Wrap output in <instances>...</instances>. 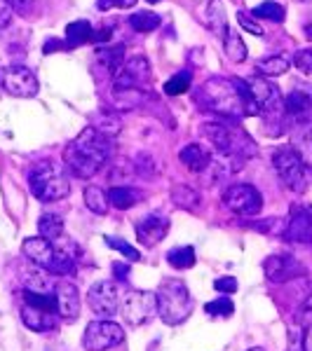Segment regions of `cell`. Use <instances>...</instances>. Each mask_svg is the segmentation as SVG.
Instances as JSON below:
<instances>
[{
  "instance_id": "1",
  "label": "cell",
  "mask_w": 312,
  "mask_h": 351,
  "mask_svg": "<svg viewBox=\"0 0 312 351\" xmlns=\"http://www.w3.org/2000/svg\"><path fill=\"white\" fill-rule=\"evenodd\" d=\"M113 155V141L111 136L101 134L96 127H85L78 138L64 148V162L76 178H92L94 173L101 171L106 162Z\"/></svg>"
},
{
  "instance_id": "2",
  "label": "cell",
  "mask_w": 312,
  "mask_h": 351,
  "mask_svg": "<svg viewBox=\"0 0 312 351\" xmlns=\"http://www.w3.org/2000/svg\"><path fill=\"white\" fill-rule=\"evenodd\" d=\"M202 134L219 152H223L230 162L242 164V167H245L249 157L256 155V143L252 141V136L245 129L235 127V124L207 122L202 124Z\"/></svg>"
},
{
  "instance_id": "3",
  "label": "cell",
  "mask_w": 312,
  "mask_h": 351,
  "mask_svg": "<svg viewBox=\"0 0 312 351\" xmlns=\"http://www.w3.org/2000/svg\"><path fill=\"white\" fill-rule=\"evenodd\" d=\"M195 101L202 106V110L219 112V115L230 117V120L247 115L235 80H225V77H212V80L204 82L197 89Z\"/></svg>"
},
{
  "instance_id": "4",
  "label": "cell",
  "mask_w": 312,
  "mask_h": 351,
  "mask_svg": "<svg viewBox=\"0 0 312 351\" xmlns=\"http://www.w3.org/2000/svg\"><path fill=\"white\" fill-rule=\"evenodd\" d=\"M155 300H157V314H160V319L167 326L183 324L192 311V295L188 286L179 279L162 281L155 293Z\"/></svg>"
},
{
  "instance_id": "5",
  "label": "cell",
  "mask_w": 312,
  "mask_h": 351,
  "mask_svg": "<svg viewBox=\"0 0 312 351\" xmlns=\"http://www.w3.org/2000/svg\"><path fill=\"white\" fill-rule=\"evenodd\" d=\"M24 256L31 260L33 265L43 267L49 274H59V276H68L71 271H76V265H73V258L68 256L66 251L56 248L52 241L43 239V237H28L21 246Z\"/></svg>"
},
{
  "instance_id": "6",
  "label": "cell",
  "mask_w": 312,
  "mask_h": 351,
  "mask_svg": "<svg viewBox=\"0 0 312 351\" xmlns=\"http://www.w3.org/2000/svg\"><path fill=\"white\" fill-rule=\"evenodd\" d=\"M28 188L31 195L41 202H59L68 197L71 192V183L59 167H54L52 162H41L31 169L28 173Z\"/></svg>"
},
{
  "instance_id": "7",
  "label": "cell",
  "mask_w": 312,
  "mask_h": 351,
  "mask_svg": "<svg viewBox=\"0 0 312 351\" xmlns=\"http://www.w3.org/2000/svg\"><path fill=\"white\" fill-rule=\"evenodd\" d=\"M272 167H275L277 176L282 178V183L287 185L291 192H305L312 183V171L308 164L300 160V155L293 150V145H282L272 152Z\"/></svg>"
},
{
  "instance_id": "8",
  "label": "cell",
  "mask_w": 312,
  "mask_h": 351,
  "mask_svg": "<svg viewBox=\"0 0 312 351\" xmlns=\"http://www.w3.org/2000/svg\"><path fill=\"white\" fill-rule=\"evenodd\" d=\"M124 342V330L115 321H92L85 328L82 344L87 351H109Z\"/></svg>"
},
{
  "instance_id": "9",
  "label": "cell",
  "mask_w": 312,
  "mask_h": 351,
  "mask_svg": "<svg viewBox=\"0 0 312 351\" xmlns=\"http://www.w3.org/2000/svg\"><path fill=\"white\" fill-rule=\"evenodd\" d=\"M223 204L237 216H256L263 208V195L249 183H235L223 192Z\"/></svg>"
},
{
  "instance_id": "10",
  "label": "cell",
  "mask_w": 312,
  "mask_h": 351,
  "mask_svg": "<svg viewBox=\"0 0 312 351\" xmlns=\"http://www.w3.org/2000/svg\"><path fill=\"white\" fill-rule=\"evenodd\" d=\"M122 316L129 326H144L146 321L153 319V314H157V300L155 293L146 291H129L120 302Z\"/></svg>"
},
{
  "instance_id": "11",
  "label": "cell",
  "mask_w": 312,
  "mask_h": 351,
  "mask_svg": "<svg viewBox=\"0 0 312 351\" xmlns=\"http://www.w3.org/2000/svg\"><path fill=\"white\" fill-rule=\"evenodd\" d=\"M0 87L12 96H21V99H31L38 94V77L33 75L31 68L26 66H8L0 68Z\"/></svg>"
},
{
  "instance_id": "12",
  "label": "cell",
  "mask_w": 312,
  "mask_h": 351,
  "mask_svg": "<svg viewBox=\"0 0 312 351\" xmlns=\"http://www.w3.org/2000/svg\"><path fill=\"white\" fill-rule=\"evenodd\" d=\"M151 82V64L144 56H132L120 66V71L113 75V87L118 92H132Z\"/></svg>"
},
{
  "instance_id": "13",
  "label": "cell",
  "mask_w": 312,
  "mask_h": 351,
  "mask_svg": "<svg viewBox=\"0 0 312 351\" xmlns=\"http://www.w3.org/2000/svg\"><path fill=\"white\" fill-rule=\"evenodd\" d=\"M247 82V89H249V96H252V104L256 108V115L258 112H277L282 108V94L280 89L275 87L272 82H268L265 77H249Z\"/></svg>"
},
{
  "instance_id": "14",
  "label": "cell",
  "mask_w": 312,
  "mask_h": 351,
  "mask_svg": "<svg viewBox=\"0 0 312 351\" xmlns=\"http://www.w3.org/2000/svg\"><path fill=\"white\" fill-rule=\"evenodd\" d=\"M87 302L96 314L113 316L120 309V302H122L120 288H118V284H113V281H96L87 293Z\"/></svg>"
},
{
  "instance_id": "15",
  "label": "cell",
  "mask_w": 312,
  "mask_h": 351,
  "mask_svg": "<svg viewBox=\"0 0 312 351\" xmlns=\"http://www.w3.org/2000/svg\"><path fill=\"white\" fill-rule=\"evenodd\" d=\"M263 271H265V276H268V281H272V284H287V281H291V279L305 276L303 265H300L293 256H285V253L265 258Z\"/></svg>"
},
{
  "instance_id": "16",
  "label": "cell",
  "mask_w": 312,
  "mask_h": 351,
  "mask_svg": "<svg viewBox=\"0 0 312 351\" xmlns=\"http://www.w3.org/2000/svg\"><path fill=\"white\" fill-rule=\"evenodd\" d=\"M285 237L293 243H312V206L298 204L291 208V216L287 220Z\"/></svg>"
},
{
  "instance_id": "17",
  "label": "cell",
  "mask_w": 312,
  "mask_h": 351,
  "mask_svg": "<svg viewBox=\"0 0 312 351\" xmlns=\"http://www.w3.org/2000/svg\"><path fill=\"white\" fill-rule=\"evenodd\" d=\"M54 298H56V314L66 321H76L80 316V293L73 281H56L54 284Z\"/></svg>"
},
{
  "instance_id": "18",
  "label": "cell",
  "mask_w": 312,
  "mask_h": 351,
  "mask_svg": "<svg viewBox=\"0 0 312 351\" xmlns=\"http://www.w3.org/2000/svg\"><path fill=\"white\" fill-rule=\"evenodd\" d=\"M169 232V220L153 213V216H146L136 223V237L144 246H157Z\"/></svg>"
},
{
  "instance_id": "19",
  "label": "cell",
  "mask_w": 312,
  "mask_h": 351,
  "mask_svg": "<svg viewBox=\"0 0 312 351\" xmlns=\"http://www.w3.org/2000/svg\"><path fill=\"white\" fill-rule=\"evenodd\" d=\"M21 321H24L26 328L36 332H49L56 328V314L47 309H38V307H31V304H21Z\"/></svg>"
},
{
  "instance_id": "20",
  "label": "cell",
  "mask_w": 312,
  "mask_h": 351,
  "mask_svg": "<svg viewBox=\"0 0 312 351\" xmlns=\"http://www.w3.org/2000/svg\"><path fill=\"white\" fill-rule=\"evenodd\" d=\"M179 160L186 169H190V171L204 173L209 169V164H212V155H209V150L204 148V145L190 143L179 152Z\"/></svg>"
},
{
  "instance_id": "21",
  "label": "cell",
  "mask_w": 312,
  "mask_h": 351,
  "mask_svg": "<svg viewBox=\"0 0 312 351\" xmlns=\"http://www.w3.org/2000/svg\"><path fill=\"white\" fill-rule=\"evenodd\" d=\"M139 199H141V192L127 188V185H115L109 192V204L113 208H118V211H127L134 204H139Z\"/></svg>"
},
{
  "instance_id": "22",
  "label": "cell",
  "mask_w": 312,
  "mask_h": 351,
  "mask_svg": "<svg viewBox=\"0 0 312 351\" xmlns=\"http://www.w3.org/2000/svg\"><path fill=\"white\" fill-rule=\"evenodd\" d=\"M291 66L287 54H272L268 59H260L256 64V71L260 77H277V75H285Z\"/></svg>"
},
{
  "instance_id": "23",
  "label": "cell",
  "mask_w": 312,
  "mask_h": 351,
  "mask_svg": "<svg viewBox=\"0 0 312 351\" xmlns=\"http://www.w3.org/2000/svg\"><path fill=\"white\" fill-rule=\"evenodd\" d=\"M285 108H287L289 115H293V117L310 115V112H312V99H310V94L305 92V89H293V92L287 96Z\"/></svg>"
},
{
  "instance_id": "24",
  "label": "cell",
  "mask_w": 312,
  "mask_h": 351,
  "mask_svg": "<svg viewBox=\"0 0 312 351\" xmlns=\"http://www.w3.org/2000/svg\"><path fill=\"white\" fill-rule=\"evenodd\" d=\"M38 232H41L43 239L54 243L64 234V220H61V216H54V213H43L41 220H38Z\"/></svg>"
},
{
  "instance_id": "25",
  "label": "cell",
  "mask_w": 312,
  "mask_h": 351,
  "mask_svg": "<svg viewBox=\"0 0 312 351\" xmlns=\"http://www.w3.org/2000/svg\"><path fill=\"white\" fill-rule=\"evenodd\" d=\"M94 38V31L89 21H73L66 26V45L68 47H80V45L89 43Z\"/></svg>"
},
{
  "instance_id": "26",
  "label": "cell",
  "mask_w": 312,
  "mask_h": 351,
  "mask_svg": "<svg viewBox=\"0 0 312 351\" xmlns=\"http://www.w3.org/2000/svg\"><path fill=\"white\" fill-rule=\"evenodd\" d=\"M223 49H225V56L232 61V64H242L247 59V45L242 43V36L237 31H230L225 33L223 38Z\"/></svg>"
},
{
  "instance_id": "27",
  "label": "cell",
  "mask_w": 312,
  "mask_h": 351,
  "mask_svg": "<svg viewBox=\"0 0 312 351\" xmlns=\"http://www.w3.org/2000/svg\"><path fill=\"white\" fill-rule=\"evenodd\" d=\"M207 26L212 28L216 36L225 38V33L230 31L228 24H225V10H223V3L221 0H212L207 8Z\"/></svg>"
},
{
  "instance_id": "28",
  "label": "cell",
  "mask_w": 312,
  "mask_h": 351,
  "mask_svg": "<svg viewBox=\"0 0 312 351\" xmlns=\"http://www.w3.org/2000/svg\"><path fill=\"white\" fill-rule=\"evenodd\" d=\"M172 202L179 208H186V211H197L200 208V195L192 188H188V185H174Z\"/></svg>"
},
{
  "instance_id": "29",
  "label": "cell",
  "mask_w": 312,
  "mask_h": 351,
  "mask_svg": "<svg viewBox=\"0 0 312 351\" xmlns=\"http://www.w3.org/2000/svg\"><path fill=\"white\" fill-rule=\"evenodd\" d=\"M85 204H87V208L92 213H99V216H106L109 213V195H106L101 188H96V185H89V188H85Z\"/></svg>"
},
{
  "instance_id": "30",
  "label": "cell",
  "mask_w": 312,
  "mask_h": 351,
  "mask_svg": "<svg viewBox=\"0 0 312 351\" xmlns=\"http://www.w3.org/2000/svg\"><path fill=\"white\" fill-rule=\"evenodd\" d=\"M99 61L104 64L106 71H111V75H115L120 71V66L124 64V45H115V47H109V49H101L99 54Z\"/></svg>"
},
{
  "instance_id": "31",
  "label": "cell",
  "mask_w": 312,
  "mask_h": 351,
  "mask_svg": "<svg viewBox=\"0 0 312 351\" xmlns=\"http://www.w3.org/2000/svg\"><path fill=\"white\" fill-rule=\"evenodd\" d=\"M195 248L192 246H179L174 251L167 253V263L172 265L174 269H190L195 265Z\"/></svg>"
},
{
  "instance_id": "32",
  "label": "cell",
  "mask_w": 312,
  "mask_h": 351,
  "mask_svg": "<svg viewBox=\"0 0 312 351\" xmlns=\"http://www.w3.org/2000/svg\"><path fill=\"white\" fill-rule=\"evenodd\" d=\"M252 16H256V19H268V21H277V24H282L285 21V8H282L280 3H260L256 8L252 10Z\"/></svg>"
},
{
  "instance_id": "33",
  "label": "cell",
  "mask_w": 312,
  "mask_h": 351,
  "mask_svg": "<svg viewBox=\"0 0 312 351\" xmlns=\"http://www.w3.org/2000/svg\"><path fill=\"white\" fill-rule=\"evenodd\" d=\"M129 26L139 33H148V31H155L160 26V16L155 12H136L129 16Z\"/></svg>"
},
{
  "instance_id": "34",
  "label": "cell",
  "mask_w": 312,
  "mask_h": 351,
  "mask_svg": "<svg viewBox=\"0 0 312 351\" xmlns=\"http://www.w3.org/2000/svg\"><path fill=\"white\" fill-rule=\"evenodd\" d=\"M293 150L300 155V160L308 164V169L312 171V129H305V132H300L296 136V141H293Z\"/></svg>"
},
{
  "instance_id": "35",
  "label": "cell",
  "mask_w": 312,
  "mask_h": 351,
  "mask_svg": "<svg viewBox=\"0 0 312 351\" xmlns=\"http://www.w3.org/2000/svg\"><path fill=\"white\" fill-rule=\"evenodd\" d=\"M190 80H192L190 71H181V73H177V75H174L172 80L164 82V94H169V96L183 94L186 89L190 87Z\"/></svg>"
},
{
  "instance_id": "36",
  "label": "cell",
  "mask_w": 312,
  "mask_h": 351,
  "mask_svg": "<svg viewBox=\"0 0 312 351\" xmlns=\"http://www.w3.org/2000/svg\"><path fill=\"white\" fill-rule=\"evenodd\" d=\"M204 311L212 316H219V319H228V316H232V311H235V304H232V300L228 295H221L216 300H212L204 307Z\"/></svg>"
},
{
  "instance_id": "37",
  "label": "cell",
  "mask_w": 312,
  "mask_h": 351,
  "mask_svg": "<svg viewBox=\"0 0 312 351\" xmlns=\"http://www.w3.org/2000/svg\"><path fill=\"white\" fill-rule=\"evenodd\" d=\"M104 241H106V246L113 248V251H120L129 263H139L141 260V253L136 251L134 246H129L124 239H120V237H104Z\"/></svg>"
},
{
  "instance_id": "38",
  "label": "cell",
  "mask_w": 312,
  "mask_h": 351,
  "mask_svg": "<svg viewBox=\"0 0 312 351\" xmlns=\"http://www.w3.org/2000/svg\"><path fill=\"white\" fill-rule=\"evenodd\" d=\"M293 64L300 73L312 75V49H298L296 56H293Z\"/></svg>"
},
{
  "instance_id": "39",
  "label": "cell",
  "mask_w": 312,
  "mask_h": 351,
  "mask_svg": "<svg viewBox=\"0 0 312 351\" xmlns=\"http://www.w3.org/2000/svg\"><path fill=\"white\" fill-rule=\"evenodd\" d=\"M214 288H216L219 293H223V295H232V293L237 291V281H235V276H219V279L214 281Z\"/></svg>"
},
{
  "instance_id": "40",
  "label": "cell",
  "mask_w": 312,
  "mask_h": 351,
  "mask_svg": "<svg viewBox=\"0 0 312 351\" xmlns=\"http://www.w3.org/2000/svg\"><path fill=\"white\" fill-rule=\"evenodd\" d=\"M298 321H300V326L312 328V293L305 298L303 307H300V311H298Z\"/></svg>"
},
{
  "instance_id": "41",
  "label": "cell",
  "mask_w": 312,
  "mask_h": 351,
  "mask_svg": "<svg viewBox=\"0 0 312 351\" xmlns=\"http://www.w3.org/2000/svg\"><path fill=\"white\" fill-rule=\"evenodd\" d=\"M237 19H240V24L242 28H247L249 33H254V36H263V28H260L256 21L252 19V14H247V12H240L237 14Z\"/></svg>"
},
{
  "instance_id": "42",
  "label": "cell",
  "mask_w": 312,
  "mask_h": 351,
  "mask_svg": "<svg viewBox=\"0 0 312 351\" xmlns=\"http://www.w3.org/2000/svg\"><path fill=\"white\" fill-rule=\"evenodd\" d=\"M134 5H136V0H99L101 10H113V8L129 10V8H134Z\"/></svg>"
},
{
  "instance_id": "43",
  "label": "cell",
  "mask_w": 312,
  "mask_h": 351,
  "mask_svg": "<svg viewBox=\"0 0 312 351\" xmlns=\"http://www.w3.org/2000/svg\"><path fill=\"white\" fill-rule=\"evenodd\" d=\"M12 19H14V10L10 8L8 3H0V28L10 26L12 24Z\"/></svg>"
},
{
  "instance_id": "44",
  "label": "cell",
  "mask_w": 312,
  "mask_h": 351,
  "mask_svg": "<svg viewBox=\"0 0 312 351\" xmlns=\"http://www.w3.org/2000/svg\"><path fill=\"white\" fill-rule=\"evenodd\" d=\"M3 3H8L12 10H26V5L31 3V0H3Z\"/></svg>"
},
{
  "instance_id": "45",
  "label": "cell",
  "mask_w": 312,
  "mask_h": 351,
  "mask_svg": "<svg viewBox=\"0 0 312 351\" xmlns=\"http://www.w3.org/2000/svg\"><path fill=\"white\" fill-rule=\"evenodd\" d=\"M303 349L312 351V328H308V332H305V337H303Z\"/></svg>"
},
{
  "instance_id": "46",
  "label": "cell",
  "mask_w": 312,
  "mask_h": 351,
  "mask_svg": "<svg viewBox=\"0 0 312 351\" xmlns=\"http://www.w3.org/2000/svg\"><path fill=\"white\" fill-rule=\"evenodd\" d=\"M113 269L118 271V279H127V267H122L120 263H115V265H113Z\"/></svg>"
},
{
  "instance_id": "47",
  "label": "cell",
  "mask_w": 312,
  "mask_h": 351,
  "mask_svg": "<svg viewBox=\"0 0 312 351\" xmlns=\"http://www.w3.org/2000/svg\"><path fill=\"white\" fill-rule=\"evenodd\" d=\"M305 36L312 40V21H310V24H305Z\"/></svg>"
},
{
  "instance_id": "48",
  "label": "cell",
  "mask_w": 312,
  "mask_h": 351,
  "mask_svg": "<svg viewBox=\"0 0 312 351\" xmlns=\"http://www.w3.org/2000/svg\"><path fill=\"white\" fill-rule=\"evenodd\" d=\"M249 351H265V349H260V347H254V349H249Z\"/></svg>"
},
{
  "instance_id": "49",
  "label": "cell",
  "mask_w": 312,
  "mask_h": 351,
  "mask_svg": "<svg viewBox=\"0 0 312 351\" xmlns=\"http://www.w3.org/2000/svg\"><path fill=\"white\" fill-rule=\"evenodd\" d=\"M148 3H160V0H148Z\"/></svg>"
}]
</instances>
